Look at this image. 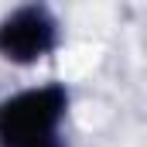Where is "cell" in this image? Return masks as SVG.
<instances>
[{
	"label": "cell",
	"mask_w": 147,
	"mask_h": 147,
	"mask_svg": "<svg viewBox=\"0 0 147 147\" xmlns=\"http://www.w3.org/2000/svg\"><path fill=\"white\" fill-rule=\"evenodd\" d=\"M72 92L65 82H41L0 99V147H69L62 127Z\"/></svg>",
	"instance_id": "cell-1"
},
{
	"label": "cell",
	"mask_w": 147,
	"mask_h": 147,
	"mask_svg": "<svg viewBox=\"0 0 147 147\" xmlns=\"http://www.w3.org/2000/svg\"><path fill=\"white\" fill-rule=\"evenodd\" d=\"M62 45V21L48 3H21L0 17V58L17 69L45 62Z\"/></svg>",
	"instance_id": "cell-2"
}]
</instances>
